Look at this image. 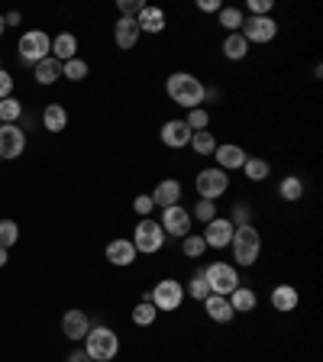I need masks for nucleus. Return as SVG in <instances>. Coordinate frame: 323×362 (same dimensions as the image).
<instances>
[{"instance_id": "1", "label": "nucleus", "mask_w": 323, "mask_h": 362, "mask_svg": "<svg viewBox=\"0 0 323 362\" xmlns=\"http://www.w3.org/2000/svg\"><path fill=\"white\" fill-rule=\"evenodd\" d=\"M165 90H168V97H172L178 107L194 111V107H201V101H204V90L207 88L194 78V75H187V71H175V75H168Z\"/></svg>"}, {"instance_id": "2", "label": "nucleus", "mask_w": 323, "mask_h": 362, "mask_svg": "<svg viewBox=\"0 0 323 362\" xmlns=\"http://www.w3.org/2000/svg\"><path fill=\"white\" fill-rule=\"evenodd\" d=\"M120 352V336L110 327H94L84 336V356L94 362H110Z\"/></svg>"}, {"instance_id": "3", "label": "nucleus", "mask_w": 323, "mask_h": 362, "mask_svg": "<svg viewBox=\"0 0 323 362\" xmlns=\"http://www.w3.org/2000/svg\"><path fill=\"white\" fill-rule=\"evenodd\" d=\"M230 246H233V259L239 265H252L259 259V252H262V236H259V230H255L252 223L249 227H236Z\"/></svg>"}, {"instance_id": "4", "label": "nucleus", "mask_w": 323, "mask_h": 362, "mask_svg": "<svg viewBox=\"0 0 323 362\" xmlns=\"http://www.w3.org/2000/svg\"><path fill=\"white\" fill-rule=\"evenodd\" d=\"M204 282L210 285V294H230L233 288H239V275H236L233 265H226V262H210L204 269Z\"/></svg>"}, {"instance_id": "5", "label": "nucleus", "mask_w": 323, "mask_h": 362, "mask_svg": "<svg viewBox=\"0 0 323 362\" xmlns=\"http://www.w3.org/2000/svg\"><path fill=\"white\" fill-rule=\"evenodd\" d=\"M17 52H20V59H23V61L36 65V61L49 59L52 39H49V36H46L42 30H30L26 36H20V42H17Z\"/></svg>"}, {"instance_id": "6", "label": "nucleus", "mask_w": 323, "mask_h": 362, "mask_svg": "<svg viewBox=\"0 0 323 362\" xmlns=\"http://www.w3.org/2000/svg\"><path fill=\"white\" fill-rule=\"evenodd\" d=\"M149 301L156 311H178L181 301H185V288L175 282V278H165V282H158L152 292H149Z\"/></svg>"}, {"instance_id": "7", "label": "nucleus", "mask_w": 323, "mask_h": 362, "mask_svg": "<svg viewBox=\"0 0 323 362\" xmlns=\"http://www.w3.org/2000/svg\"><path fill=\"white\" fill-rule=\"evenodd\" d=\"M133 246H136V252H158L165 246V230L152 217H142L133 233Z\"/></svg>"}, {"instance_id": "8", "label": "nucleus", "mask_w": 323, "mask_h": 362, "mask_svg": "<svg viewBox=\"0 0 323 362\" xmlns=\"http://www.w3.org/2000/svg\"><path fill=\"white\" fill-rule=\"evenodd\" d=\"M194 188L204 201H216V198L226 194V188H230V175H226L223 169H204L201 175H197Z\"/></svg>"}, {"instance_id": "9", "label": "nucleus", "mask_w": 323, "mask_h": 362, "mask_svg": "<svg viewBox=\"0 0 323 362\" xmlns=\"http://www.w3.org/2000/svg\"><path fill=\"white\" fill-rule=\"evenodd\" d=\"M246 42H272L278 36V23L272 17H249L243 20V32H239Z\"/></svg>"}, {"instance_id": "10", "label": "nucleus", "mask_w": 323, "mask_h": 362, "mask_svg": "<svg viewBox=\"0 0 323 362\" xmlns=\"http://www.w3.org/2000/svg\"><path fill=\"white\" fill-rule=\"evenodd\" d=\"M165 233H172V236H181L185 240L187 233H191V213L181 207V204H175V207H162V223H158Z\"/></svg>"}, {"instance_id": "11", "label": "nucleus", "mask_w": 323, "mask_h": 362, "mask_svg": "<svg viewBox=\"0 0 323 362\" xmlns=\"http://www.w3.org/2000/svg\"><path fill=\"white\" fill-rule=\"evenodd\" d=\"M26 149V133L13 123H3L0 126V159H17Z\"/></svg>"}, {"instance_id": "12", "label": "nucleus", "mask_w": 323, "mask_h": 362, "mask_svg": "<svg viewBox=\"0 0 323 362\" xmlns=\"http://www.w3.org/2000/svg\"><path fill=\"white\" fill-rule=\"evenodd\" d=\"M233 223L226 220V217H214V220L207 223V233H204V242L207 246H214V249H226L230 240H233Z\"/></svg>"}, {"instance_id": "13", "label": "nucleus", "mask_w": 323, "mask_h": 362, "mask_svg": "<svg viewBox=\"0 0 323 362\" xmlns=\"http://www.w3.org/2000/svg\"><path fill=\"white\" fill-rule=\"evenodd\" d=\"M214 159H216V169H223L226 175L233 169H243V162L249 159L243 152V146H236V142H226V146H216L214 149Z\"/></svg>"}, {"instance_id": "14", "label": "nucleus", "mask_w": 323, "mask_h": 362, "mask_svg": "<svg viewBox=\"0 0 323 362\" xmlns=\"http://www.w3.org/2000/svg\"><path fill=\"white\" fill-rule=\"evenodd\" d=\"M191 126H187L185 120H168L165 126H162V142H165L168 149H185L187 142H191Z\"/></svg>"}, {"instance_id": "15", "label": "nucleus", "mask_w": 323, "mask_h": 362, "mask_svg": "<svg viewBox=\"0 0 323 362\" xmlns=\"http://www.w3.org/2000/svg\"><path fill=\"white\" fill-rule=\"evenodd\" d=\"M91 330L88 323V314L78 311V307H71V311H65V317H62V333L68 336V340H84Z\"/></svg>"}, {"instance_id": "16", "label": "nucleus", "mask_w": 323, "mask_h": 362, "mask_svg": "<svg viewBox=\"0 0 323 362\" xmlns=\"http://www.w3.org/2000/svg\"><path fill=\"white\" fill-rule=\"evenodd\" d=\"M152 198V204H158V207H175L178 201H181V184H178L175 178H165L156 184V191L149 194Z\"/></svg>"}, {"instance_id": "17", "label": "nucleus", "mask_w": 323, "mask_h": 362, "mask_svg": "<svg viewBox=\"0 0 323 362\" xmlns=\"http://www.w3.org/2000/svg\"><path fill=\"white\" fill-rule=\"evenodd\" d=\"M113 42H117L120 49H133L139 42V26L136 20H129V17H120L117 26H113Z\"/></svg>"}, {"instance_id": "18", "label": "nucleus", "mask_w": 323, "mask_h": 362, "mask_svg": "<svg viewBox=\"0 0 323 362\" xmlns=\"http://www.w3.org/2000/svg\"><path fill=\"white\" fill-rule=\"evenodd\" d=\"M107 262L110 265H133V262H136V246H133V240H113L110 242Z\"/></svg>"}, {"instance_id": "19", "label": "nucleus", "mask_w": 323, "mask_h": 362, "mask_svg": "<svg viewBox=\"0 0 323 362\" xmlns=\"http://www.w3.org/2000/svg\"><path fill=\"white\" fill-rule=\"evenodd\" d=\"M226 301H230L233 314H252V311H255V304H259V298H255L252 288L239 285V288H233V292L226 294Z\"/></svg>"}, {"instance_id": "20", "label": "nucleus", "mask_w": 323, "mask_h": 362, "mask_svg": "<svg viewBox=\"0 0 323 362\" xmlns=\"http://www.w3.org/2000/svg\"><path fill=\"white\" fill-rule=\"evenodd\" d=\"M136 26L139 32H162L165 30V13L158 10V7H142L136 17Z\"/></svg>"}, {"instance_id": "21", "label": "nucleus", "mask_w": 323, "mask_h": 362, "mask_svg": "<svg viewBox=\"0 0 323 362\" xmlns=\"http://www.w3.org/2000/svg\"><path fill=\"white\" fill-rule=\"evenodd\" d=\"M204 307H207V314H210V321H216V323H230L236 317L223 294H210V298L204 301Z\"/></svg>"}, {"instance_id": "22", "label": "nucleus", "mask_w": 323, "mask_h": 362, "mask_svg": "<svg viewBox=\"0 0 323 362\" xmlns=\"http://www.w3.org/2000/svg\"><path fill=\"white\" fill-rule=\"evenodd\" d=\"M272 307L282 314L294 311V307H297V288H294V285H278L272 292Z\"/></svg>"}, {"instance_id": "23", "label": "nucleus", "mask_w": 323, "mask_h": 362, "mask_svg": "<svg viewBox=\"0 0 323 362\" xmlns=\"http://www.w3.org/2000/svg\"><path fill=\"white\" fill-rule=\"evenodd\" d=\"M42 123H46V130L49 133H62L65 130V123H68V111H65L62 104H49V107L42 111Z\"/></svg>"}, {"instance_id": "24", "label": "nucleus", "mask_w": 323, "mask_h": 362, "mask_svg": "<svg viewBox=\"0 0 323 362\" xmlns=\"http://www.w3.org/2000/svg\"><path fill=\"white\" fill-rule=\"evenodd\" d=\"M75 52H78V39L71 32H62L59 39H52V59L68 61V59H75Z\"/></svg>"}, {"instance_id": "25", "label": "nucleus", "mask_w": 323, "mask_h": 362, "mask_svg": "<svg viewBox=\"0 0 323 362\" xmlns=\"http://www.w3.org/2000/svg\"><path fill=\"white\" fill-rule=\"evenodd\" d=\"M62 78V61L59 59H42V61H36V81L39 84H52V81H59Z\"/></svg>"}, {"instance_id": "26", "label": "nucleus", "mask_w": 323, "mask_h": 362, "mask_svg": "<svg viewBox=\"0 0 323 362\" xmlns=\"http://www.w3.org/2000/svg\"><path fill=\"white\" fill-rule=\"evenodd\" d=\"M246 52H249V42L239 36V32H226V39H223V55L230 61H239L246 59Z\"/></svg>"}, {"instance_id": "27", "label": "nucleus", "mask_w": 323, "mask_h": 362, "mask_svg": "<svg viewBox=\"0 0 323 362\" xmlns=\"http://www.w3.org/2000/svg\"><path fill=\"white\" fill-rule=\"evenodd\" d=\"M181 252H185L187 259H201V256L207 252L204 236H201V233H187L185 240H181Z\"/></svg>"}, {"instance_id": "28", "label": "nucleus", "mask_w": 323, "mask_h": 362, "mask_svg": "<svg viewBox=\"0 0 323 362\" xmlns=\"http://www.w3.org/2000/svg\"><path fill=\"white\" fill-rule=\"evenodd\" d=\"M187 146H194L197 155H214L216 140H214V133H210V130H201V133H194V136H191V142H187Z\"/></svg>"}, {"instance_id": "29", "label": "nucleus", "mask_w": 323, "mask_h": 362, "mask_svg": "<svg viewBox=\"0 0 323 362\" xmlns=\"http://www.w3.org/2000/svg\"><path fill=\"white\" fill-rule=\"evenodd\" d=\"M278 194H282L284 201H301V198H304V181L297 178V175H288V178L282 181Z\"/></svg>"}, {"instance_id": "30", "label": "nucleus", "mask_w": 323, "mask_h": 362, "mask_svg": "<svg viewBox=\"0 0 323 362\" xmlns=\"http://www.w3.org/2000/svg\"><path fill=\"white\" fill-rule=\"evenodd\" d=\"M62 75H65L68 81H84L88 78V61H81L78 55L68 59V61H62Z\"/></svg>"}, {"instance_id": "31", "label": "nucleus", "mask_w": 323, "mask_h": 362, "mask_svg": "<svg viewBox=\"0 0 323 362\" xmlns=\"http://www.w3.org/2000/svg\"><path fill=\"white\" fill-rule=\"evenodd\" d=\"M243 171H246V178L249 181H262V178H268V162L265 159H246Z\"/></svg>"}, {"instance_id": "32", "label": "nucleus", "mask_w": 323, "mask_h": 362, "mask_svg": "<svg viewBox=\"0 0 323 362\" xmlns=\"http://www.w3.org/2000/svg\"><path fill=\"white\" fill-rule=\"evenodd\" d=\"M156 317H158V311L149 301L133 307V323H136V327H149V323H156Z\"/></svg>"}, {"instance_id": "33", "label": "nucleus", "mask_w": 323, "mask_h": 362, "mask_svg": "<svg viewBox=\"0 0 323 362\" xmlns=\"http://www.w3.org/2000/svg\"><path fill=\"white\" fill-rule=\"evenodd\" d=\"M220 26H223L226 32H236L243 26V13L236 10V7H220Z\"/></svg>"}, {"instance_id": "34", "label": "nucleus", "mask_w": 323, "mask_h": 362, "mask_svg": "<svg viewBox=\"0 0 323 362\" xmlns=\"http://www.w3.org/2000/svg\"><path fill=\"white\" fill-rule=\"evenodd\" d=\"M17 240H20V227H17L13 220H0V246L10 249Z\"/></svg>"}, {"instance_id": "35", "label": "nucleus", "mask_w": 323, "mask_h": 362, "mask_svg": "<svg viewBox=\"0 0 323 362\" xmlns=\"http://www.w3.org/2000/svg\"><path fill=\"white\" fill-rule=\"evenodd\" d=\"M20 111H23V104L13 101V97H3V101H0V120L3 123H13L20 117Z\"/></svg>"}, {"instance_id": "36", "label": "nucleus", "mask_w": 323, "mask_h": 362, "mask_svg": "<svg viewBox=\"0 0 323 362\" xmlns=\"http://www.w3.org/2000/svg\"><path fill=\"white\" fill-rule=\"evenodd\" d=\"M187 126H191V133H201V130H207V123H210V113L204 111V107H194V111L187 113Z\"/></svg>"}, {"instance_id": "37", "label": "nucleus", "mask_w": 323, "mask_h": 362, "mask_svg": "<svg viewBox=\"0 0 323 362\" xmlns=\"http://www.w3.org/2000/svg\"><path fill=\"white\" fill-rule=\"evenodd\" d=\"M187 294H191L194 301H207V298H210V285L204 282V275H194V278H191V285H187Z\"/></svg>"}, {"instance_id": "38", "label": "nucleus", "mask_w": 323, "mask_h": 362, "mask_svg": "<svg viewBox=\"0 0 323 362\" xmlns=\"http://www.w3.org/2000/svg\"><path fill=\"white\" fill-rule=\"evenodd\" d=\"M226 220L233 223V227H249V223H252V211H249V204H236L233 217H226Z\"/></svg>"}, {"instance_id": "39", "label": "nucleus", "mask_w": 323, "mask_h": 362, "mask_svg": "<svg viewBox=\"0 0 323 362\" xmlns=\"http://www.w3.org/2000/svg\"><path fill=\"white\" fill-rule=\"evenodd\" d=\"M194 217L201 223H210L216 217V204L214 201H204V198H201V201H197V207H194Z\"/></svg>"}, {"instance_id": "40", "label": "nucleus", "mask_w": 323, "mask_h": 362, "mask_svg": "<svg viewBox=\"0 0 323 362\" xmlns=\"http://www.w3.org/2000/svg\"><path fill=\"white\" fill-rule=\"evenodd\" d=\"M117 7H120V17H129V20H136L139 10H142L146 3H142V0H120Z\"/></svg>"}, {"instance_id": "41", "label": "nucleus", "mask_w": 323, "mask_h": 362, "mask_svg": "<svg viewBox=\"0 0 323 362\" xmlns=\"http://www.w3.org/2000/svg\"><path fill=\"white\" fill-rule=\"evenodd\" d=\"M152 207H156V204H152V198H149V194H139L136 201H133V211L142 213V217H149V213H152Z\"/></svg>"}, {"instance_id": "42", "label": "nucleus", "mask_w": 323, "mask_h": 362, "mask_svg": "<svg viewBox=\"0 0 323 362\" xmlns=\"http://www.w3.org/2000/svg\"><path fill=\"white\" fill-rule=\"evenodd\" d=\"M249 10H252V17H268L272 0H249Z\"/></svg>"}, {"instance_id": "43", "label": "nucleus", "mask_w": 323, "mask_h": 362, "mask_svg": "<svg viewBox=\"0 0 323 362\" xmlns=\"http://www.w3.org/2000/svg\"><path fill=\"white\" fill-rule=\"evenodd\" d=\"M10 90H13V78L0 68V101H3V97H10Z\"/></svg>"}, {"instance_id": "44", "label": "nucleus", "mask_w": 323, "mask_h": 362, "mask_svg": "<svg viewBox=\"0 0 323 362\" xmlns=\"http://www.w3.org/2000/svg\"><path fill=\"white\" fill-rule=\"evenodd\" d=\"M197 7H201L204 13H220V0H201Z\"/></svg>"}, {"instance_id": "45", "label": "nucleus", "mask_w": 323, "mask_h": 362, "mask_svg": "<svg viewBox=\"0 0 323 362\" xmlns=\"http://www.w3.org/2000/svg\"><path fill=\"white\" fill-rule=\"evenodd\" d=\"M3 20H7V26H17V23H20V13H7Z\"/></svg>"}, {"instance_id": "46", "label": "nucleus", "mask_w": 323, "mask_h": 362, "mask_svg": "<svg viewBox=\"0 0 323 362\" xmlns=\"http://www.w3.org/2000/svg\"><path fill=\"white\" fill-rule=\"evenodd\" d=\"M68 362H88V356H84V352H71Z\"/></svg>"}, {"instance_id": "47", "label": "nucleus", "mask_w": 323, "mask_h": 362, "mask_svg": "<svg viewBox=\"0 0 323 362\" xmlns=\"http://www.w3.org/2000/svg\"><path fill=\"white\" fill-rule=\"evenodd\" d=\"M3 265H7V249L0 246V269H3Z\"/></svg>"}, {"instance_id": "48", "label": "nucleus", "mask_w": 323, "mask_h": 362, "mask_svg": "<svg viewBox=\"0 0 323 362\" xmlns=\"http://www.w3.org/2000/svg\"><path fill=\"white\" fill-rule=\"evenodd\" d=\"M3 30H7V20H3V17H0V36H3Z\"/></svg>"}]
</instances>
